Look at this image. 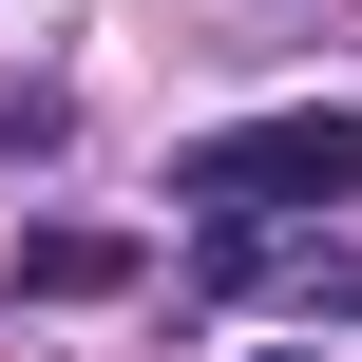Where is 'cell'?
Returning a JSON list of instances; mask_svg holds the SVG:
<instances>
[{
	"label": "cell",
	"instance_id": "1",
	"mask_svg": "<svg viewBox=\"0 0 362 362\" xmlns=\"http://www.w3.org/2000/svg\"><path fill=\"white\" fill-rule=\"evenodd\" d=\"M325 191H362V115L344 95H286V115H229L172 153V210L191 229H305Z\"/></svg>",
	"mask_w": 362,
	"mask_h": 362
},
{
	"label": "cell",
	"instance_id": "2",
	"mask_svg": "<svg viewBox=\"0 0 362 362\" xmlns=\"http://www.w3.org/2000/svg\"><path fill=\"white\" fill-rule=\"evenodd\" d=\"M134 286V229H19V305H115Z\"/></svg>",
	"mask_w": 362,
	"mask_h": 362
},
{
	"label": "cell",
	"instance_id": "3",
	"mask_svg": "<svg viewBox=\"0 0 362 362\" xmlns=\"http://www.w3.org/2000/svg\"><path fill=\"white\" fill-rule=\"evenodd\" d=\"M248 362H325V344H248Z\"/></svg>",
	"mask_w": 362,
	"mask_h": 362
}]
</instances>
